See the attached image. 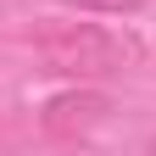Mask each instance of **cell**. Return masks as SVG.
<instances>
[{
  "instance_id": "1",
  "label": "cell",
  "mask_w": 156,
  "mask_h": 156,
  "mask_svg": "<svg viewBox=\"0 0 156 156\" xmlns=\"http://www.w3.org/2000/svg\"><path fill=\"white\" fill-rule=\"evenodd\" d=\"M34 50L50 73L73 78V84H89V78H112L140 62V45L112 28H95V23H50L34 34Z\"/></svg>"
},
{
  "instance_id": "2",
  "label": "cell",
  "mask_w": 156,
  "mask_h": 156,
  "mask_svg": "<svg viewBox=\"0 0 156 156\" xmlns=\"http://www.w3.org/2000/svg\"><path fill=\"white\" fill-rule=\"evenodd\" d=\"M106 117H112V95L78 84V89H62V95H50V101H45L39 128H45L50 140H84V134H95Z\"/></svg>"
},
{
  "instance_id": "3",
  "label": "cell",
  "mask_w": 156,
  "mask_h": 156,
  "mask_svg": "<svg viewBox=\"0 0 156 156\" xmlns=\"http://www.w3.org/2000/svg\"><path fill=\"white\" fill-rule=\"evenodd\" d=\"M62 6H73V11H95V17H134V11H145L151 0H62Z\"/></svg>"
},
{
  "instance_id": "4",
  "label": "cell",
  "mask_w": 156,
  "mask_h": 156,
  "mask_svg": "<svg viewBox=\"0 0 156 156\" xmlns=\"http://www.w3.org/2000/svg\"><path fill=\"white\" fill-rule=\"evenodd\" d=\"M151 151H156V140H151Z\"/></svg>"
}]
</instances>
